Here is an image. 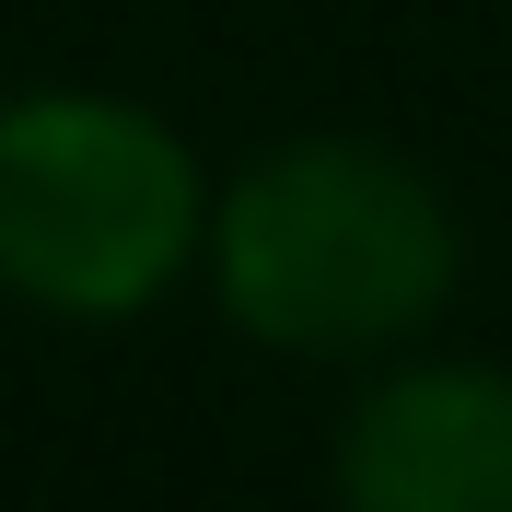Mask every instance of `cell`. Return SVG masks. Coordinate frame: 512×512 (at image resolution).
Instances as JSON below:
<instances>
[{"instance_id":"cell-1","label":"cell","mask_w":512,"mask_h":512,"mask_svg":"<svg viewBox=\"0 0 512 512\" xmlns=\"http://www.w3.org/2000/svg\"><path fill=\"white\" fill-rule=\"evenodd\" d=\"M198 280L233 338L280 361H396L466 291V210L373 128H291L210 187Z\"/></svg>"},{"instance_id":"cell-2","label":"cell","mask_w":512,"mask_h":512,"mask_svg":"<svg viewBox=\"0 0 512 512\" xmlns=\"http://www.w3.org/2000/svg\"><path fill=\"white\" fill-rule=\"evenodd\" d=\"M210 163L163 105L105 82L0 94V303L47 326H140L198 280Z\"/></svg>"},{"instance_id":"cell-3","label":"cell","mask_w":512,"mask_h":512,"mask_svg":"<svg viewBox=\"0 0 512 512\" xmlns=\"http://www.w3.org/2000/svg\"><path fill=\"white\" fill-rule=\"evenodd\" d=\"M338 512H512V361L489 350H396L361 361L326 431Z\"/></svg>"}]
</instances>
